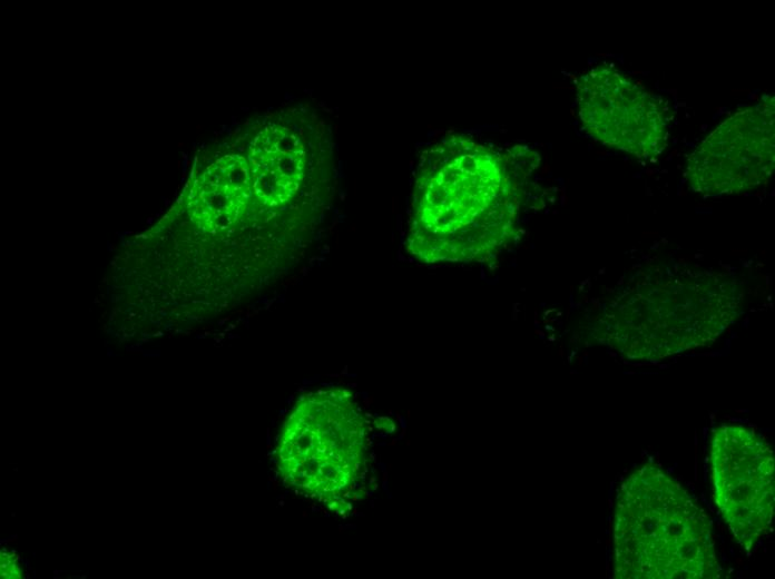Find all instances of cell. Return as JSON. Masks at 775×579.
I'll return each mask as SVG.
<instances>
[{
	"mask_svg": "<svg viewBox=\"0 0 775 579\" xmlns=\"http://www.w3.org/2000/svg\"><path fill=\"white\" fill-rule=\"evenodd\" d=\"M538 155L467 136L431 146L418 165L408 249L426 263L480 261L513 237Z\"/></svg>",
	"mask_w": 775,
	"mask_h": 579,
	"instance_id": "cell-1",
	"label": "cell"
},
{
	"mask_svg": "<svg viewBox=\"0 0 775 579\" xmlns=\"http://www.w3.org/2000/svg\"><path fill=\"white\" fill-rule=\"evenodd\" d=\"M712 523L689 492L646 464L620 484L614 517L615 575L621 579H716Z\"/></svg>",
	"mask_w": 775,
	"mask_h": 579,
	"instance_id": "cell-2",
	"label": "cell"
},
{
	"mask_svg": "<svg viewBox=\"0 0 775 579\" xmlns=\"http://www.w3.org/2000/svg\"><path fill=\"white\" fill-rule=\"evenodd\" d=\"M735 282L708 272H659L616 298L610 344L627 359L660 360L712 343L737 314Z\"/></svg>",
	"mask_w": 775,
	"mask_h": 579,
	"instance_id": "cell-3",
	"label": "cell"
},
{
	"mask_svg": "<svg viewBox=\"0 0 775 579\" xmlns=\"http://www.w3.org/2000/svg\"><path fill=\"white\" fill-rule=\"evenodd\" d=\"M362 421L350 394L303 395L285 420L276 461L286 487L330 511L351 495L362 464Z\"/></svg>",
	"mask_w": 775,
	"mask_h": 579,
	"instance_id": "cell-4",
	"label": "cell"
},
{
	"mask_svg": "<svg viewBox=\"0 0 775 579\" xmlns=\"http://www.w3.org/2000/svg\"><path fill=\"white\" fill-rule=\"evenodd\" d=\"M577 102L586 130L608 147L640 159L667 147L673 121L668 102L610 63L579 78Z\"/></svg>",
	"mask_w": 775,
	"mask_h": 579,
	"instance_id": "cell-5",
	"label": "cell"
},
{
	"mask_svg": "<svg viewBox=\"0 0 775 579\" xmlns=\"http://www.w3.org/2000/svg\"><path fill=\"white\" fill-rule=\"evenodd\" d=\"M709 465L715 504L736 541L751 549L773 520V451L752 429L724 424L712 434Z\"/></svg>",
	"mask_w": 775,
	"mask_h": 579,
	"instance_id": "cell-6",
	"label": "cell"
},
{
	"mask_svg": "<svg viewBox=\"0 0 775 579\" xmlns=\"http://www.w3.org/2000/svg\"><path fill=\"white\" fill-rule=\"evenodd\" d=\"M774 164V104H758L730 115L695 147L686 178L704 196L739 194L766 183Z\"/></svg>",
	"mask_w": 775,
	"mask_h": 579,
	"instance_id": "cell-7",
	"label": "cell"
}]
</instances>
